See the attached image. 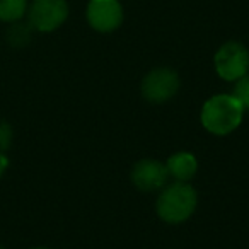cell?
<instances>
[{"instance_id":"7","label":"cell","mask_w":249,"mask_h":249,"mask_svg":"<svg viewBox=\"0 0 249 249\" xmlns=\"http://www.w3.org/2000/svg\"><path fill=\"white\" fill-rule=\"evenodd\" d=\"M132 183L140 191H156L166 186L169 179L166 164L156 159H142L132 169Z\"/></svg>"},{"instance_id":"14","label":"cell","mask_w":249,"mask_h":249,"mask_svg":"<svg viewBox=\"0 0 249 249\" xmlns=\"http://www.w3.org/2000/svg\"><path fill=\"white\" fill-rule=\"evenodd\" d=\"M33 249H48V248H33Z\"/></svg>"},{"instance_id":"6","label":"cell","mask_w":249,"mask_h":249,"mask_svg":"<svg viewBox=\"0 0 249 249\" xmlns=\"http://www.w3.org/2000/svg\"><path fill=\"white\" fill-rule=\"evenodd\" d=\"M87 22L99 33H111L120 28L123 9L118 0H90L87 5Z\"/></svg>"},{"instance_id":"2","label":"cell","mask_w":249,"mask_h":249,"mask_svg":"<svg viewBox=\"0 0 249 249\" xmlns=\"http://www.w3.org/2000/svg\"><path fill=\"white\" fill-rule=\"evenodd\" d=\"M198 205V193L190 183H171L164 186L156 201V212L167 224H183L193 215Z\"/></svg>"},{"instance_id":"9","label":"cell","mask_w":249,"mask_h":249,"mask_svg":"<svg viewBox=\"0 0 249 249\" xmlns=\"http://www.w3.org/2000/svg\"><path fill=\"white\" fill-rule=\"evenodd\" d=\"M28 12V0H0V21L18 22Z\"/></svg>"},{"instance_id":"10","label":"cell","mask_w":249,"mask_h":249,"mask_svg":"<svg viewBox=\"0 0 249 249\" xmlns=\"http://www.w3.org/2000/svg\"><path fill=\"white\" fill-rule=\"evenodd\" d=\"M31 26L21 24V22H12L11 29L7 31V39L12 46L16 48H22L31 41Z\"/></svg>"},{"instance_id":"11","label":"cell","mask_w":249,"mask_h":249,"mask_svg":"<svg viewBox=\"0 0 249 249\" xmlns=\"http://www.w3.org/2000/svg\"><path fill=\"white\" fill-rule=\"evenodd\" d=\"M232 96L242 104L244 109L249 111V72L246 73L244 77H241L239 80H235V86H234V92Z\"/></svg>"},{"instance_id":"12","label":"cell","mask_w":249,"mask_h":249,"mask_svg":"<svg viewBox=\"0 0 249 249\" xmlns=\"http://www.w3.org/2000/svg\"><path fill=\"white\" fill-rule=\"evenodd\" d=\"M12 142V126L7 121L0 120V152H4L11 147Z\"/></svg>"},{"instance_id":"3","label":"cell","mask_w":249,"mask_h":249,"mask_svg":"<svg viewBox=\"0 0 249 249\" xmlns=\"http://www.w3.org/2000/svg\"><path fill=\"white\" fill-rule=\"evenodd\" d=\"M179 86L181 80L176 70L169 69V67H159V69L150 70L143 77L140 90H142L145 101L152 104H162L176 96Z\"/></svg>"},{"instance_id":"1","label":"cell","mask_w":249,"mask_h":249,"mask_svg":"<svg viewBox=\"0 0 249 249\" xmlns=\"http://www.w3.org/2000/svg\"><path fill=\"white\" fill-rule=\"evenodd\" d=\"M244 107L232 94H217L205 101L201 107V124L213 135H229L239 128Z\"/></svg>"},{"instance_id":"5","label":"cell","mask_w":249,"mask_h":249,"mask_svg":"<svg viewBox=\"0 0 249 249\" xmlns=\"http://www.w3.org/2000/svg\"><path fill=\"white\" fill-rule=\"evenodd\" d=\"M69 18V5L65 0H33L29 5V26L39 33H52L58 29Z\"/></svg>"},{"instance_id":"8","label":"cell","mask_w":249,"mask_h":249,"mask_svg":"<svg viewBox=\"0 0 249 249\" xmlns=\"http://www.w3.org/2000/svg\"><path fill=\"white\" fill-rule=\"evenodd\" d=\"M166 167L169 176H173L176 181L190 183L198 171V160L191 152H184L183 150V152H176L173 156H169Z\"/></svg>"},{"instance_id":"13","label":"cell","mask_w":249,"mask_h":249,"mask_svg":"<svg viewBox=\"0 0 249 249\" xmlns=\"http://www.w3.org/2000/svg\"><path fill=\"white\" fill-rule=\"evenodd\" d=\"M7 166H9V159L4 156V154L0 152V178L4 176L5 169H7Z\"/></svg>"},{"instance_id":"4","label":"cell","mask_w":249,"mask_h":249,"mask_svg":"<svg viewBox=\"0 0 249 249\" xmlns=\"http://www.w3.org/2000/svg\"><path fill=\"white\" fill-rule=\"evenodd\" d=\"M215 70L227 82H235L249 72V50L242 43L229 41L215 53Z\"/></svg>"}]
</instances>
